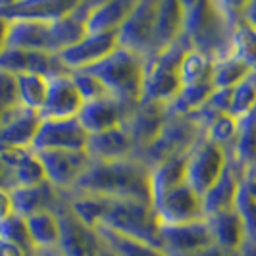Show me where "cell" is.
<instances>
[{
    "mask_svg": "<svg viewBox=\"0 0 256 256\" xmlns=\"http://www.w3.org/2000/svg\"><path fill=\"white\" fill-rule=\"evenodd\" d=\"M243 2H183V38L210 60L231 56V33L241 18Z\"/></svg>",
    "mask_w": 256,
    "mask_h": 256,
    "instance_id": "cell-1",
    "label": "cell"
},
{
    "mask_svg": "<svg viewBox=\"0 0 256 256\" xmlns=\"http://www.w3.org/2000/svg\"><path fill=\"white\" fill-rule=\"evenodd\" d=\"M72 191L152 204L150 168L137 156L120 160H90L89 168Z\"/></svg>",
    "mask_w": 256,
    "mask_h": 256,
    "instance_id": "cell-2",
    "label": "cell"
},
{
    "mask_svg": "<svg viewBox=\"0 0 256 256\" xmlns=\"http://www.w3.org/2000/svg\"><path fill=\"white\" fill-rule=\"evenodd\" d=\"M85 72L96 77L110 96L129 108H135L142 100L146 60L139 54L118 46L110 56L87 68Z\"/></svg>",
    "mask_w": 256,
    "mask_h": 256,
    "instance_id": "cell-3",
    "label": "cell"
},
{
    "mask_svg": "<svg viewBox=\"0 0 256 256\" xmlns=\"http://www.w3.org/2000/svg\"><path fill=\"white\" fill-rule=\"evenodd\" d=\"M96 228H106L116 233L160 246L158 241L160 222L154 214L152 204H146L141 200H120V198L102 196V208Z\"/></svg>",
    "mask_w": 256,
    "mask_h": 256,
    "instance_id": "cell-4",
    "label": "cell"
},
{
    "mask_svg": "<svg viewBox=\"0 0 256 256\" xmlns=\"http://www.w3.org/2000/svg\"><path fill=\"white\" fill-rule=\"evenodd\" d=\"M191 46L181 37L176 44L146 60V76H144L141 102H158L168 106L180 94V64L183 54Z\"/></svg>",
    "mask_w": 256,
    "mask_h": 256,
    "instance_id": "cell-5",
    "label": "cell"
},
{
    "mask_svg": "<svg viewBox=\"0 0 256 256\" xmlns=\"http://www.w3.org/2000/svg\"><path fill=\"white\" fill-rule=\"evenodd\" d=\"M202 135L204 129L194 124L191 118L168 114L166 124L160 129L158 137L148 144V148L139 158L152 170L154 166L166 162L170 158L187 156Z\"/></svg>",
    "mask_w": 256,
    "mask_h": 256,
    "instance_id": "cell-6",
    "label": "cell"
},
{
    "mask_svg": "<svg viewBox=\"0 0 256 256\" xmlns=\"http://www.w3.org/2000/svg\"><path fill=\"white\" fill-rule=\"evenodd\" d=\"M228 162H230V150L202 135L191 148V152L187 154V170H185L187 185L202 196L222 178L224 170L228 168Z\"/></svg>",
    "mask_w": 256,
    "mask_h": 256,
    "instance_id": "cell-7",
    "label": "cell"
},
{
    "mask_svg": "<svg viewBox=\"0 0 256 256\" xmlns=\"http://www.w3.org/2000/svg\"><path fill=\"white\" fill-rule=\"evenodd\" d=\"M158 0H137L118 31V44L150 60L154 56V24Z\"/></svg>",
    "mask_w": 256,
    "mask_h": 256,
    "instance_id": "cell-8",
    "label": "cell"
},
{
    "mask_svg": "<svg viewBox=\"0 0 256 256\" xmlns=\"http://www.w3.org/2000/svg\"><path fill=\"white\" fill-rule=\"evenodd\" d=\"M60 220V244L66 256H102V241L98 233L76 216L62 194V202L56 210Z\"/></svg>",
    "mask_w": 256,
    "mask_h": 256,
    "instance_id": "cell-9",
    "label": "cell"
},
{
    "mask_svg": "<svg viewBox=\"0 0 256 256\" xmlns=\"http://www.w3.org/2000/svg\"><path fill=\"white\" fill-rule=\"evenodd\" d=\"M152 208L160 226H176L206 220L202 210V196L191 189L187 181L158 196L152 202Z\"/></svg>",
    "mask_w": 256,
    "mask_h": 256,
    "instance_id": "cell-10",
    "label": "cell"
},
{
    "mask_svg": "<svg viewBox=\"0 0 256 256\" xmlns=\"http://www.w3.org/2000/svg\"><path fill=\"white\" fill-rule=\"evenodd\" d=\"M46 181L60 192H70L90 164L87 150H42L37 152Z\"/></svg>",
    "mask_w": 256,
    "mask_h": 256,
    "instance_id": "cell-11",
    "label": "cell"
},
{
    "mask_svg": "<svg viewBox=\"0 0 256 256\" xmlns=\"http://www.w3.org/2000/svg\"><path fill=\"white\" fill-rule=\"evenodd\" d=\"M89 133L81 126L77 118L66 120H40L37 129L33 150H85Z\"/></svg>",
    "mask_w": 256,
    "mask_h": 256,
    "instance_id": "cell-12",
    "label": "cell"
},
{
    "mask_svg": "<svg viewBox=\"0 0 256 256\" xmlns=\"http://www.w3.org/2000/svg\"><path fill=\"white\" fill-rule=\"evenodd\" d=\"M158 241L166 256L192 254L214 244L206 220L176 224V226H160Z\"/></svg>",
    "mask_w": 256,
    "mask_h": 256,
    "instance_id": "cell-13",
    "label": "cell"
},
{
    "mask_svg": "<svg viewBox=\"0 0 256 256\" xmlns=\"http://www.w3.org/2000/svg\"><path fill=\"white\" fill-rule=\"evenodd\" d=\"M0 70L8 72V74H14V76L37 74V76L48 77V79L72 74L62 64L58 54L33 50H14V48H4V52L0 54Z\"/></svg>",
    "mask_w": 256,
    "mask_h": 256,
    "instance_id": "cell-14",
    "label": "cell"
},
{
    "mask_svg": "<svg viewBox=\"0 0 256 256\" xmlns=\"http://www.w3.org/2000/svg\"><path fill=\"white\" fill-rule=\"evenodd\" d=\"M168 120V108L158 102H139L124 122V128L129 133L131 141L135 144L137 158L141 156L148 144L158 137L160 129L164 128Z\"/></svg>",
    "mask_w": 256,
    "mask_h": 256,
    "instance_id": "cell-15",
    "label": "cell"
},
{
    "mask_svg": "<svg viewBox=\"0 0 256 256\" xmlns=\"http://www.w3.org/2000/svg\"><path fill=\"white\" fill-rule=\"evenodd\" d=\"M118 33L112 35H94L87 33L77 44L72 48L60 52V60L70 72H79V70H87L90 66L98 64L106 56H110L118 48Z\"/></svg>",
    "mask_w": 256,
    "mask_h": 256,
    "instance_id": "cell-16",
    "label": "cell"
},
{
    "mask_svg": "<svg viewBox=\"0 0 256 256\" xmlns=\"http://www.w3.org/2000/svg\"><path fill=\"white\" fill-rule=\"evenodd\" d=\"M243 168L235 164V160L230 154V162H228V168L224 170L222 178L202 194L204 218L235 210V202H237V196L243 185Z\"/></svg>",
    "mask_w": 256,
    "mask_h": 256,
    "instance_id": "cell-17",
    "label": "cell"
},
{
    "mask_svg": "<svg viewBox=\"0 0 256 256\" xmlns=\"http://www.w3.org/2000/svg\"><path fill=\"white\" fill-rule=\"evenodd\" d=\"M38 126L40 116L37 112L22 106L8 110L0 122V150L31 148Z\"/></svg>",
    "mask_w": 256,
    "mask_h": 256,
    "instance_id": "cell-18",
    "label": "cell"
},
{
    "mask_svg": "<svg viewBox=\"0 0 256 256\" xmlns=\"http://www.w3.org/2000/svg\"><path fill=\"white\" fill-rule=\"evenodd\" d=\"M83 98L77 90L76 83L70 76H60L48 79V94L42 110L38 112L40 120H66L77 118L83 108Z\"/></svg>",
    "mask_w": 256,
    "mask_h": 256,
    "instance_id": "cell-19",
    "label": "cell"
},
{
    "mask_svg": "<svg viewBox=\"0 0 256 256\" xmlns=\"http://www.w3.org/2000/svg\"><path fill=\"white\" fill-rule=\"evenodd\" d=\"M76 6L74 0H14L0 2L6 22H54Z\"/></svg>",
    "mask_w": 256,
    "mask_h": 256,
    "instance_id": "cell-20",
    "label": "cell"
},
{
    "mask_svg": "<svg viewBox=\"0 0 256 256\" xmlns=\"http://www.w3.org/2000/svg\"><path fill=\"white\" fill-rule=\"evenodd\" d=\"M131 110L133 108L122 104L114 96H104L98 100L83 104L77 120L81 122V126L89 135H94V133H102V131H110L124 126Z\"/></svg>",
    "mask_w": 256,
    "mask_h": 256,
    "instance_id": "cell-21",
    "label": "cell"
},
{
    "mask_svg": "<svg viewBox=\"0 0 256 256\" xmlns=\"http://www.w3.org/2000/svg\"><path fill=\"white\" fill-rule=\"evenodd\" d=\"M94 2H76V6L64 14L62 18L50 24L52 31V52H60L72 48L87 35V18Z\"/></svg>",
    "mask_w": 256,
    "mask_h": 256,
    "instance_id": "cell-22",
    "label": "cell"
},
{
    "mask_svg": "<svg viewBox=\"0 0 256 256\" xmlns=\"http://www.w3.org/2000/svg\"><path fill=\"white\" fill-rule=\"evenodd\" d=\"M10 192L14 200V212L22 218L38 212H56L62 202V192L54 189L48 181L35 187H16Z\"/></svg>",
    "mask_w": 256,
    "mask_h": 256,
    "instance_id": "cell-23",
    "label": "cell"
},
{
    "mask_svg": "<svg viewBox=\"0 0 256 256\" xmlns=\"http://www.w3.org/2000/svg\"><path fill=\"white\" fill-rule=\"evenodd\" d=\"M181 37H183V2L158 0L156 24H154V56L176 44Z\"/></svg>",
    "mask_w": 256,
    "mask_h": 256,
    "instance_id": "cell-24",
    "label": "cell"
},
{
    "mask_svg": "<svg viewBox=\"0 0 256 256\" xmlns=\"http://www.w3.org/2000/svg\"><path fill=\"white\" fill-rule=\"evenodd\" d=\"M52 22H10L6 48L52 52Z\"/></svg>",
    "mask_w": 256,
    "mask_h": 256,
    "instance_id": "cell-25",
    "label": "cell"
},
{
    "mask_svg": "<svg viewBox=\"0 0 256 256\" xmlns=\"http://www.w3.org/2000/svg\"><path fill=\"white\" fill-rule=\"evenodd\" d=\"M85 150L90 156V160H120V158L137 156L135 144L124 126L89 135Z\"/></svg>",
    "mask_w": 256,
    "mask_h": 256,
    "instance_id": "cell-26",
    "label": "cell"
},
{
    "mask_svg": "<svg viewBox=\"0 0 256 256\" xmlns=\"http://www.w3.org/2000/svg\"><path fill=\"white\" fill-rule=\"evenodd\" d=\"M137 0H106L94 2L87 18V33L112 35L124 26L126 18L133 10Z\"/></svg>",
    "mask_w": 256,
    "mask_h": 256,
    "instance_id": "cell-27",
    "label": "cell"
},
{
    "mask_svg": "<svg viewBox=\"0 0 256 256\" xmlns=\"http://www.w3.org/2000/svg\"><path fill=\"white\" fill-rule=\"evenodd\" d=\"M206 224H208V228H210L214 244L222 246V248L228 250V252L239 250L244 244V241H246V235H244L241 218H239V214H237L235 210L208 216V218H206Z\"/></svg>",
    "mask_w": 256,
    "mask_h": 256,
    "instance_id": "cell-28",
    "label": "cell"
},
{
    "mask_svg": "<svg viewBox=\"0 0 256 256\" xmlns=\"http://www.w3.org/2000/svg\"><path fill=\"white\" fill-rule=\"evenodd\" d=\"M94 231L98 233L104 246L114 256H166V252L160 246L144 243L141 239L128 237V235L116 233L106 228H96Z\"/></svg>",
    "mask_w": 256,
    "mask_h": 256,
    "instance_id": "cell-29",
    "label": "cell"
},
{
    "mask_svg": "<svg viewBox=\"0 0 256 256\" xmlns=\"http://www.w3.org/2000/svg\"><path fill=\"white\" fill-rule=\"evenodd\" d=\"M31 243L38 248H56L60 244V220L56 212H38L26 218Z\"/></svg>",
    "mask_w": 256,
    "mask_h": 256,
    "instance_id": "cell-30",
    "label": "cell"
},
{
    "mask_svg": "<svg viewBox=\"0 0 256 256\" xmlns=\"http://www.w3.org/2000/svg\"><path fill=\"white\" fill-rule=\"evenodd\" d=\"M185 170H187V156L170 158L150 170V189H152V202L170 189L185 183Z\"/></svg>",
    "mask_w": 256,
    "mask_h": 256,
    "instance_id": "cell-31",
    "label": "cell"
},
{
    "mask_svg": "<svg viewBox=\"0 0 256 256\" xmlns=\"http://www.w3.org/2000/svg\"><path fill=\"white\" fill-rule=\"evenodd\" d=\"M214 85L212 81L206 83H198V85H191V87H181L180 94L168 104V114L172 116H189L196 114L206 102L208 98L214 94Z\"/></svg>",
    "mask_w": 256,
    "mask_h": 256,
    "instance_id": "cell-32",
    "label": "cell"
},
{
    "mask_svg": "<svg viewBox=\"0 0 256 256\" xmlns=\"http://www.w3.org/2000/svg\"><path fill=\"white\" fill-rule=\"evenodd\" d=\"M18 79V96H20V106L40 112L46 102L48 94V77L37 76V74H20Z\"/></svg>",
    "mask_w": 256,
    "mask_h": 256,
    "instance_id": "cell-33",
    "label": "cell"
},
{
    "mask_svg": "<svg viewBox=\"0 0 256 256\" xmlns=\"http://www.w3.org/2000/svg\"><path fill=\"white\" fill-rule=\"evenodd\" d=\"M212 66H214V60H210L202 52L189 48L183 54L180 64L181 87H191V85H198V83L210 81Z\"/></svg>",
    "mask_w": 256,
    "mask_h": 256,
    "instance_id": "cell-34",
    "label": "cell"
},
{
    "mask_svg": "<svg viewBox=\"0 0 256 256\" xmlns=\"http://www.w3.org/2000/svg\"><path fill=\"white\" fill-rule=\"evenodd\" d=\"M252 70L241 60H237L235 56H226L222 60H216L212 66V76L210 81L214 85V89H233L237 87L246 76H250Z\"/></svg>",
    "mask_w": 256,
    "mask_h": 256,
    "instance_id": "cell-35",
    "label": "cell"
},
{
    "mask_svg": "<svg viewBox=\"0 0 256 256\" xmlns=\"http://www.w3.org/2000/svg\"><path fill=\"white\" fill-rule=\"evenodd\" d=\"M231 56L256 72V31L246 26L243 20L231 33Z\"/></svg>",
    "mask_w": 256,
    "mask_h": 256,
    "instance_id": "cell-36",
    "label": "cell"
},
{
    "mask_svg": "<svg viewBox=\"0 0 256 256\" xmlns=\"http://www.w3.org/2000/svg\"><path fill=\"white\" fill-rule=\"evenodd\" d=\"M10 172H12V189H16V187H35L40 183H46L44 168L40 164L35 150H31Z\"/></svg>",
    "mask_w": 256,
    "mask_h": 256,
    "instance_id": "cell-37",
    "label": "cell"
},
{
    "mask_svg": "<svg viewBox=\"0 0 256 256\" xmlns=\"http://www.w3.org/2000/svg\"><path fill=\"white\" fill-rule=\"evenodd\" d=\"M256 108V72L246 76L237 85L231 89V108L230 114L237 120L250 114Z\"/></svg>",
    "mask_w": 256,
    "mask_h": 256,
    "instance_id": "cell-38",
    "label": "cell"
},
{
    "mask_svg": "<svg viewBox=\"0 0 256 256\" xmlns=\"http://www.w3.org/2000/svg\"><path fill=\"white\" fill-rule=\"evenodd\" d=\"M237 133H239V120L233 118L231 114L218 116L214 122L208 124V128L204 129V137L210 139L212 142H216L220 146L231 150L235 139H237Z\"/></svg>",
    "mask_w": 256,
    "mask_h": 256,
    "instance_id": "cell-39",
    "label": "cell"
},
{
    "mask_svg": "<svg viewBox=\"0 0 256 256\" xmlns=\"http://www.w3.org/2000/svg\"><path fill=\"white\" fill-rule=\"evenodd\" d=\"M0 241L18 244L31 254L35 252V246L31 243V237H29V231H27L26 218H22L18 214H12L10 218L0 222Z\"/></svg>",
    "mask_w": 256,
    "mask_h": 256,
    "instance_id": "cell-40",
    "label": "cell"
},
{
    "mask_svg": "<svg viewBox=\"0 0 256 256\" xmlns=\"http://www.w3.org/2000/svg\"><path fill=\"white\" fill-rule=\"evenodd\" d=\"M235 212L241 218L246 241L256 244V196L246 191L244 185H241V191L235 202Z\"/></svg>",
    "mask_w": 256,
    "mask_h": 256,
    "instance_id": "cell-41",
    "label": "cell"
},
{
    "mask_svg": "<svg viewBox=\"0 0 256 256\" xmlns=\"http://www.w3.org/2000/svg\"><path fill=\"white\" fill-rule=\"evenodd\" d=\"M72 79L76 83L77 90L83 98V102H92V100H98L104 96H110L108 90L104 89V85L96 79L94 76H90L89 72L85 70H79V72H72Z\"/></svg>",
    "mask_w": 256,
    "mask_h": 256,
    "instance_id": "cell-42",
    "label": "cell"
},
{
    "mask_svg": "<svg viewBox=\"0 0 256 256\" xmlns=\"http://www.w3.org/2000/svg\"><path fill=\"white\" fill-rule=\"evenodd\" d=\"M20 106V96H18V79L14 74L2 72L0 70V110L8 112L12 108Z\"/></svg>",
    "mask_w": 256,
    "mask_h": 256,
    "instance_id": "cell-43",
    "label": "cell"
},
{
    "mask_svg": "<svg viewBox=\"0 0 256 256\" xmlns=\"http://www.w3.org/2000/svg\"><path fill=\"white\" fill-rule=\"evenodd\" d=\"M14 212V200H12V192L10 189H4L0 187V222L6 218H10Z\"/></svg>",
    "mask_w": 256,
    "mask_h": 256,
    "instance_id": "cell-44",
    "label": "cell"
},
{
    "mask_svg": "<svg viewBox=\"0 0 256 256\" xmlns=\"http://www.w3.org/2000/svg\"><path fill=\"white\" fill-rule=\"evenodd\" d=\"M241 18L248 27H252L256 31V0H248L243 2V10H241Z\"/></svg>",
    "mask_w": 256,
    "mask_h": 256,
    "instance_id": "cell-45",
    "label": "cell"
},
{
    "mask_svg": "<svg viewBox=\"0 0 256 256\" xmlns=\"http://www.w3.org/2000/svg\"><path fill=\"white\" fill-rule=\"evenodd\" d=\"M243 185H244V189H246V191L256 196V162L252 164V166L244 168Z\"/></svg>",
    "mask_w": 256,
    "mask_h": 256,
    "instance_id": "cell-46",
    "label": "cell"
},
{
    "mask_svg": "<svg viewBox=\"0 0 256 256\" xmlns=\"http://www.w3.org/2000/svg\"><path fill=\"white\" fill-rule=\"evenodd\" d=\"M0 256H33V254L24 250L18 244L8 243V241H0Z\"/></svg>",
    "mask_w": 256,
    "mask_h": 256,
    "instance_id": "cell-47",
    "label": "cell"
},
{
    "mask_svg": "<svg viewBox=\"0 0 256 256\" xmlns=\"http://www.w3.org/2000/svg\"><path fill=\"white\" fill-rule=\"evenodd\" d=\"M185 256H230V252L224 250L218 244H212V246H208V248H202V250H198V252H192V254H185Z\"/></svg>",
    "mask_w": 256,
    "mask_h": 256,
    "instance_id": "cell-48",
    "label": "cell"
},
{
    "mask_svg": "<svg viewBox=\"0 0 256 256\" xmlns=\"http://www.w3.org/2000/svg\"><path fill=\"white\" fill-rule=\"evenodd\" d=\"M8 27L10 22H6L4 18H0V54L6 48V38H8Z\"/></svg>",
    "mask_w": 256,
    "mask_h": 256,
    "instance_id": "cell-49",
    "label": "cell"
},
{
    "mask_svg": "<svg viewBox=\"0 0 256 256\" xmlns=\"http://www.w3.org/2000/svg\"><path fill=\"white\" fill-rule=\"evenodd\" d=\"M33 256H66L58 246L56 248H38L33 252Z\"/></svg>",
    "mask_w": 256,
    "mask_h": 256,
    "instance_id": "cell-50",
    "label": "cell"
},
{
    "mask_svg": "<svg viewBox=\"0 0 256 256\" xmlns=\"http://www.w3.org/2000/svg\"><path fill=\"white\" fill-rule=\"evenodd\" d=\"M102 256H114V254H112V252H110V250L102 244Z\"/></svg>",
    "mask_w": 256,
    "mask_h": 256,
    "instance_id": "cell-51",
    "label": "cell"
}]
</instances>
